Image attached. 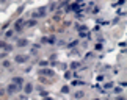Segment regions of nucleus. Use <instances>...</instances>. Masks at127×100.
<instances>
[{
	"label": "nucleus",
	"instance_id": "obj_8",
	"mask_svg": "<svg viewBox=\"0 0 127 100\" xmlns=\"http://www.w3.org/2000/svg\"><path fill=\"white\" fill-rule=\"evenodd\" d=\"M17 45L19 47H25V45H28V41L27 39H19L17 41Z\"/></svg>",
	"mask_w": 127,
	"mask_h": 100
},
{
	"label": "nucleus",
	"instance_id": "obj_4",
	"mask_svg": "<svg viewBox=\"0 0 127 100\" xmlns=\"http://www.w3.org/2000/svg\"><path fill=\"white\" fill-rule=\"evenodd\" d=\"M24 22H25V20H22V19H19V20L16 22V25H14V27H16L14 30H16V31H21L22 28H24Z\"/></svg>",
	"mask_w": 127,
	"mask_h": 100
},
{
	"label": "nucleus",
	"instance_id": "obj_1",
	"mask_svg": "<svg viewBox=\"0 0 127 100\" xmlns=\"http://www.w3.org/2000/svg\"><path fill=\"white\" fill-rule=\"evenodd\" d=\"M19 89H21V88H19L17 84H14V83H9L8 86H6V92H8V94H16V92L19 91Z\"/></svg>",
	"mask_w": 127,
	"mask_h": 100
},
{
	"label": "nucleus",
	"instance_id": "obj_15",
	"mask_svg": "<svg viewBox=\"0 0 127 100\" xmlns=\"http://www.w3.org/2000/svg\"><path fill=\"white\" fill-rule=\"evenodd\" d=\"M0 100H2V99H0Z\"/></svg>",
	"mask_w": 127,
	"mask_h": 100
},
{
	"label": "nucleus",
	"instance_id": "obj_7",
	"mask_svg": "<svg viewBox=\"0 0 127 100\" xmlns=\"http://www.w3.org/2000/svg\"><path fill=\"white\" fill-rule=\"evenodd\" d=\"M24 25L25 27H36V20L33 19V20H27V22H24Z\"/></svg>",
	"mask_w": 127,
	"mask_h": 100
},
{
	"label": "nucleus",
	"instance_id": "obj_3",
	"mask_svg": "<svg viewBox=\"0 0 127 100\" xmlns=\"http://www.w3.org/2000/svg\"><path fill=\"white\" fill-rule=\"evenodd\" d=\"M14 60H16V63H27V61H28V56L27 55H17Z\"/></svg>",
	"mask_w": 127,
	"mask_h": 100
},
{
	"label": "nucleus",
	"instance_id": "obj_9",
	"mask_svg": "<svg viewBox=\"0 0 127 100\" xmlns=\"http://www.w3.org/2000/svg\"><path fill=\"white\" fill-rule=\"evenodd\" d=\"M83 96H85V91H77V92L74 94L75 99H80V97H83Z\"/></svg>",
	"mask_w": 127,
	"mask_h": 100
},
{
	"label": "nucleus",
	"instance_id": "obj_2",
	"mask_svg": "<svg viewBox=\"0 0 127 100\" xmlns=\"http://www.w3.org/2000/svg\"><path fill=\"white\" fill-rule=\"evenodd\" d=\"M46 11H47V8H46V6H42V8L38 9L36 13H33V17H42V16H46V14H44Z\"/></svg>",
	"mask_w": 127,
	"mask_h": 100
},
{
	"label": "nucleus",
	"instance_id": "obj_11",
	"mask_svg": "<svg viewBox=\"0 0 127 100\" xmlns=\"http://www.w3.org/2000/svg\"><path fill=\"white\" fill-rule=\"evenodd\" d=\"M13 33H14V31H11V30H9V31H6V33H5V38H6V39H9V38L13 36Z\"/></svg>",
	"mask_w": 127,
	"mask_h": 100
},
{
	"label": "nucleus",
	"instance_id": "obj_12",
	"mask_svg": "<svg viewBox=\"0 0 127 100\" xmlns=\"http://www.w3.org/2000/svg\"><path fill=\"white\" fill-rule=\"evenodd\" d=\"M9 64H11V63H9V61H3V67H9Z\"/></svg>",
	"mask_w": 127,
	"mask_h": 100
},
{
	"label": "nucleus",
	"instance_id": "obj_6",
	"mask_svg": "<svg viewBox=\"0 0 127 100\" xmlns=\"http://www.w3.org/2000/svg\"><path fill=\"white\" fill-rule=\"evenodd\" d=\"M24 92H25V94H32L33 92V84L32 83H27L25 88H24Z\"/></svg>",
	"mask_w": 127,
	"mask_h": 100
},
{
	"label": "nucleus",
	"instance_id": "obj_10",
	"mask_svg": "<svg viewBox=\"0 0 127 100\" xmlns=\"http://www.w3.org/2000/svg\"><path fill=\"white\" fill-rule=\"evenodd\" d=\"M46 41L49 42V44H53V42H55V38H53V36H50V38H46Z\"/></svg>",
	"mask_w": 127,
	"mask_h": 100
},
{
	"label": "nucleus",
	"instance_id": "obj_13",
	"mask_svg": "<svg viewBox=\"0 0 127 100\" xmlns=\"http://www.w3.org/2000/svg\"><path fill=\"white\" fill-rule=\"evenodd\" d=\"M5 45H6V42H5V41H0V49H5Z\"/></svg>",
	"mask_w": 127,
	"mask_h": 100
},
{
	"label": "nucleus",
	"instance_id": "obj_14",
	"mask_svg": "<svg viewBox=\"0 0 127 100\" xmlns=\"http://www.w3.org/2000/svg\"><path fill=\"white\" fill-rule=\"evenodd\" d=\"M118 100H126V99H124V97H119V99H118Z\"/></svg>",
	"mask_w": 127,
	"mask_h": 100
},
{
	"label": "nucleus",
	"instance_id": "obj_5",
	"mask_svg": "<svg viewBox=\"0 0 127 100\" xmlns=\"http://www.w3.org/2000/svg\"><path fill=\"white\" fill-rule=\"evenodd\" d=\"M11 83H14V84H17L19 88H22V83H24V78H21V77H16V78H13V81Z\"/></svg>",
	"mask_w": 127,
	"mask_h": 100
}]
</instances>
